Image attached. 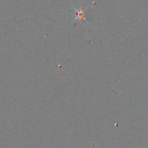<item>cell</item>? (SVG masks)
Instances as JSON below:
<instances>
[{
  "instance_id": "cell-1",
  "label": "cell",
  "mask_w": 148,
  "mask_h": 148,
  "mask_svg": "<svg viewBox=\"0 0 148 148\" xmlns=\"http://www.w3.org/2000/svg\"><path fill=\"white\" fill-rule=\"evenodd\" d=\"M74 10H75L76 12V17L74 19V20H78L79 21H82V19L84 20H86L85 16V10H82L81 8L79 9H76L74 7Z\"/></svg>"
}]
</instances>
